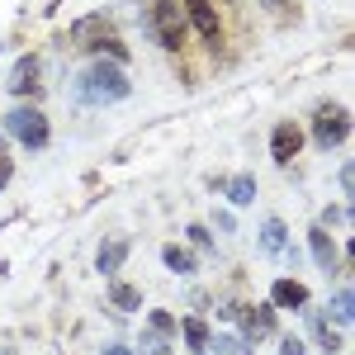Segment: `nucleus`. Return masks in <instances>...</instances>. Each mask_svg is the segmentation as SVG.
<instances>
[{
	"label": "nucleus",
	"mask_w": 355,
	"mask_h": 355,
	"mask_svg": "<svg viewBox=\"0 0 355 355\" xmlns=\"http://www.w3.org/2000/svg\"><path fill=\"white\" fill-rule=\"evenodd\" d=\"M232 322H242V336L256 346V341H266L275 336V303H256V308H237L232 313Z\"/></svg>",
	"instance_id": "nucleus-6"
},
{
	"label": "nucleus",
	"mask_w": 355,
	"mask_h": 355,
	"mask_svg": "<svg viewBox=\"0 0 355 355\" xmlns=\"http://www.w3.org/2000/svg\"><path fill=\"white\" fill-rule=\"evenodd\" d=\"M180 336H185V346H190V351H209V336H214V331H209V322L194 313V318L180 322Z\"/></svg>",
	"instance_id": "nucleus-14"
},
{
	"label": "nucleus",
	"mask_w": 355,
	"mask_h": 355,
	"mask_svg": "<svg viewBox=\"0 0 355 355\" xmlns=\"http://www.w3.org/2000/svg\"><path fill=\"white\" fill-rule=\"evenodd\" d=\"M110 303L119 308V313H137V308H142V294H137V284L114 279V284H110Z\"/></svg>",
	"instance_id": "nucleus-15"
},
{
	"label": "nucleus",
	"mask_w": 355,
	"mask_h": 355,
	"mask_svg": "<svg viewBox=\"0 0 355 355\" xmlns=\"http://www.w3.org/2000/svg\"><path fill=\"white\" fill-rule=\"evenodd\" d=\"M279 355H303V341L299 336H284V341H279Z\"/></svg>",
	"instance_id": "nucleus-24"
},
{
	"label": "nucleus",
	"mask_w": 355,
	"mask_h": 355,
	"mask_svg": "<svg viewBox=\"0 0 355 355\" xmlns=\"http://www.w3.org/2000/svg\"><path fill=\"white\" fill-rule=\"evenodd\" d=\"M190 242L199 246V251H214V232H209V227H199V223H194V227H190Z\"/></svg>",
	"instance_id": "nucleus-22"
},
{
	"label": "nucleus",
	"mask_w": 355,
	"mask_h": 355,
	"mask_svg": "<svg viewBox=\"0 0 355 355\" xmlns=\"http://www.w3.org/2000/svg\"><path fill=\"white\" fill-rule=\"evenodd\" d=\"M266 10H275V15H279V10H284V0H266Z\"/></svg>",
	"instance_id": "nucleus-27"
},
{
	"label": "nucleus",
	"mask_w": 355,
	"mask_h": 355,
	"mask_svg": "<svg viewBox=\"0 0 355 355\" xmlns=\"http://www.w3.org/2000/svg\"><path fill=\"white\" fill-rule=\"evenodd\" d=\"M185 10H190L194 28H199V38H209V43H218V10H214V0H180Z\"/></svg>",
	"instance_id": "nucleus-9"
},
{
	"label": "nucleus",
	"mask_w": 355,
	"mask_h": 355,
	"mask_svg": "<svg viewBox=\"0 0 355 355\" xmlns=\"http://www.w3.org/2000/svg\"><path fill=\"white\" fill-rule=\"evenodd\" d=\"M346 137H351V114L341 110V105H322V110L313 114V142H318V147H341V142H346Z\"/></svg>",
	"instance_id": "nucleus-5"
},
{
	"label": "nucleus",
	"mask_w": 355,
	"mask_h": 355,
	"mask_svg": "<svg viewBox=\"0 0 355 355\" xmlns=\"http://www.w3.org/2000/svg\"><path fill=\"white\" fill-rule=\"evenodd\" d=\"M10 175H15V166H10V157H5V147H0V190L10 185Z\"/></svg>",
	"instance_id": "nucleus-25"
},
{
	"label": "nucleus",
	"mask_w": 355,
	"mask_h": 355,
	"mask_svg": "<svg viewBox=\"0 0 355 355\" xmlns=\"http://www.w3.org/2000/svg\"><path fill=\"white\" fill-rule=\"evenodd\" d=\"M0 48H5V43H0Z\"/></svg>",
	"instance_id": "nucleus-29"
},
{
	"label": "nucleus",
	"mask_w": 355,
	"mask_h": 355,
	"mask_svg": "<svg viewBox=\"0 0 355 355\" xmlns=\"http://www.w3.org/2000/svg\"><path fill=\"white\" fill-rule=\"evenodd\" d=\"M171 351V336H162V331H142V336H137V355H166Z\"/></svg>",
	"instance_id": "nucleus-19"
},
{
	"label": "nucleus",
	"mask_w": 355,
	"mask_h": 355,
	"mask_svg": "<svg viewBox=\"0 0 355 355\" xmlns=\"http://www.w3.org/2000/svg\"><path fill=\"white\" fill-rule=\"evenodd\" d=\"M147 327L162 331V336H175V318H171V313H152V318H147Z\"/></svg>",
	"instance_id": "nucleus-21"
},
{
	"label": "nucleus",
	"mask_w": 355,
	"mask_h": 355,
	"mask_svg": "<svg viewBox=\"0 0 355 355\" xmlns=\"http://www.w3.org/2000/svg\"><path fill=\"white\" fill-rule=\"evenodd\" d=\"M223 190H227V199L242 209V204L256 199V175H227V180H223Z\"/></svg>",
	"instance_id": "nucleus-17"
},
{
	"label": "nucleus",
	"mask_w": 355,
	"mask_h": 355,
	"mask_svg": "<svg viewBox=\"0 0 355 355\" xmlns=\"http://www.w3.org/2000/svg\"><path fill=\"white\" fill-rule=\"evenodd\" d=\"M128 261V242L123 237H110V242L100 246V256H95V266H100V275H119V266Z\"/></svg>",
	"instance_id": "nucleus-12"
},
{
	"label": "nucleus",
	"mask_w": 355,
	"mask_h": 355,
	"mask_svg": "<svg viewBox=\"0 0 355 355\" xmlns=\"http://www.w3.org/2000/svg\"><path fill=\"white\" fill-rule=\"evenodd\" d=\"M5 133L15 137V142H24L28 152H38V147H48V119L33 105H15V110L5 114Z\"/></svg>",
	"instance_id": "nucleus-4"
},
{
	"label": "nucleus",
	"mask_w": 355,
	"mask_h": 355,
	"mask_svg": "<svg viewBox=\"0 0 355 355\" xmlns=\"http://www.w3.org/2000/svg\"><path fill=\"white\" fill-rule=\"evenodd\" d=\"M331 318H336V322H351V318H355V294H351V289H336V299H331Z\"/></svg>",
	"instance_id": "nucleus-20"
},
{
	"label": "nucleus",
	"mask_w": 355,
	"mask_h": 355,
	"mask_svg": "<svg viewBox=\"0 0 355 355\" xmlns=\"http://www.w3.org/2000/svg\"><path fill=\"white\" fill-rule=\"evenodd\" d=\"M71 43L85 48V53H105V57H114V62H128V48L119 43L110 15H85V19H76V24H71Z\"/></svg>",
	"instance_id": "nucleus-2"
},
{
	"label": "nucleus",
	"mask_w": 355,
	"mask_h": 355,
	"mask_svg": "<svg viewBox=\"0 0 355 355\" xmlns=\"http://www.w3.org/2000/svg\"><path fill=\"white\" fill-rule=\"evenodd\" d=\"M209 351H214V355H256V346H251L246 336L223 331V336H209Z\"/></svg>",
	"instance_id": "nucleus-16"
},
{
	"label": "nucleus",
	"mask_w": 355,
	"mask_h": 355,
	"mask_svg": "<svg viewBox=\"0 0 355 355\" xmlns=\"http://www.w3.org/2000/svg\"><path fill=\"white\" fill-rule=\"evenodd\" d=\"M308 251H313L318 270H341V266H336V246H331V237H327V223L308 227Z\"/></svg>",
	"instance_id": "nucleus-10"
},
{
	"label": "nucleus",
	"mask_w": 355,
	"mask_h": 355,
	"mask_svg": "<svg viewBox=\"0 0 355 355\" xmlns=\"http://www.w3.org/2000/svg\"><path fill=\"white\" fill-rule=\"evenodd\" d=\"M128 90H133V81H128L123 62H114V57H95L76 76L81 105H119V100H128Z\"/></svg>",
	"instance_id": "nucleus-1"
},
{
	"label": "nucleus",
	"mask_w": 355,
	"mask_h": 355,
	"mask_svg": "<svg viewBox=\"0 0 355 355\" xmlns=\"http://www.w3.org/2000/svg\"><path fill=\"white\" fill-rule=\"evenodd\" d=\"M270 303L275 308H308V284H299V279H275Z\"/></svg>",
	"instance_id": "nucleus-11"
},
{
	"label": "nucleus",
	"mask_w": 355,
	"mask_h": 355,
	"mask_svg": "<svg viewBox=\"0 0 355 355\" xmlns=\"http://www.w3.org/2000/svg\"><path fill=\"white\" fill-rule=\"evenodd\" d=\"M162 266H166L171 275H194V270H199V261H194L185 246H175V242L162 246Z\"/></svg>",
	"instance_id": "nucleus-13"
},
{
	"label": "nucleus",
	"mask_w": 355,
	"mask_h": 355,
	"mask_svg": "<svg viewBox=\"0 0 355 355\" xmlns=\"http://www.w3.org/2000/svg\"><path fill=\"white\" fill-rule=\"evenodd\" d=\"M147 28L162 48H180L185 38V5L180 0H152L147 5Z\"/></svg>",
	"instance_id": "nucleus-3"
},
{
	"label": "nucleus",
	"mask_w": 355,
	"mask_h": 355,
	"mask_svg": "<svg viewBox=\"0 0 355 355\" xmlns=\"http://www.w3.org/2000/svg\"><path fill=\"white\" fill-rule=\"evenodd\" d=\"M299 147H303V128L299 123H275V133H270V157L279 166H289L294 157H299Z\"/></svg>",
	"instance_id": "nucleus-7"
},
{
	"label": "nucleus",
	"mask_w": 355,
	"mask_h": 355,
	"mask_svg": "<svg viewBox=\"0 0 355 355\" xmlns=\"http://www.w3.org/2000/svg\"><path fill=\"white\" fill-rule=\"evenodd\" d=\"M284 242H289V227H284V223L279 218H270V223H261V246H266V251H284Z\"/></svg>",
	"instance_id": "nucleus-18"
},
{
	"label": "nucleus",
	"mask_w": 355,
	"mask_h": 355,
	"mask_svg": "<svg viewBox=\"0 0 355 355\" xmlns=\"http://www.w3.org/2000/svg\"><path fill=\"white\" fill-rule=\"evenodd\" d=\"M336 185H341V194H346V199H351V185H355V171H351V162H346V166H341V175H336Z\"/></svg>",
	"instance_id": "nucleus-23"
},
{
	"label": "nucleus",
	"mask_w": 355,
	"mask_h": 355,
	"mask_svg": "<svg viewBox=\"0 0 355 355\" xmlns=\"http://www.w3.org/2000/svg\"><path fill=\"white\" fill-rule=\"evenodd\" d=\"M38 71H43V62H38V57L28 53V57H19V62H15V71H10V95H38Z\"/></svg>",
	"instance_id": "nucleus-8"
},
{
	"label": "nucleus",
	"mask_w": 355,
	"mask_h": 355,
	"mask_svg": "<svg viewBox=\"0 0 355 355\" xmlns=\"http://www.w3.org/2000/svg\"><path fill=\"white\" fill-rule=\"evenodd\" d=\"M0 355H15V351H10V346H5V351H0Z\"/></svg>",
	"instance_id": "nucleus-28"
},
{
	"label": "nucleus",
	"mask_w": 355,
	"mask_h": 355,
	"mask_svg": "<svg viewBox=\"0 0 355 355\" xmlns=\"http://www.w3.org/2000/svg\"><path fill=\"white\" fill-rule=\"evenodd\" d=\"M105 355H133V351H128V346H110Z\"/></svg>",
	"instance_id": "nucleus-26"
}]
</instances>
